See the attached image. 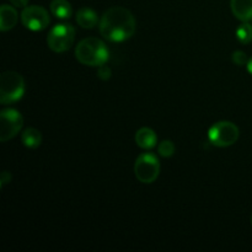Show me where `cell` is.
<instances>
[{"label":"cell","mask_w":252,"mask_h":252,"mask_svg":"<svg viewBox=\"0 0 252 252\" xmlns=\"http://www.w3.org/2000/svg\"><path fill=\"white\" fill-rule=\"evenodd\" d=\"M137 22L128 9L112 6L103 12L98 24L101 36L110 42H123L134 34Z\"/></svg>","instance_id":"1"},{"label":"cell","mask_w":252,"mask_h":252,"mask_svg":"<svg viewBox=\"0 0 252 252\" xmlns=\"http://www.w3.org/2000/svg\"><path fill=\"white\" fill-rule=\"evenodd\" d=\"M75 58L79 63L88 66H101L110 58V52L102 39L88 37L81 39L75 48Z\"/></svg>","instance_id":"2"},{"label":"cell","mask_w":252,"mask_h":252,"mask_svg":"<svg viewBox=\"0 0 252 252\" xmlns=\"http://www.w3.org/2000/svg\"><path fill=\"white\" fill-rule=\"evenodd\" d=\"M25 95V80L16 71H4L0 75V102L2 105L17 102Z\"/></svg>","instance_id":"3"},{"label":"cell","mask_w":252,"mask_h":252,"mask_svg":"<svg viewBox=\"0 0 252 252\" xmlns=\"http://www.w3.org/2000/svg\"><path fill=\"white\" fill-rule=\"evenodd\" d=\"M240 135L238 126L229 121H220L217 122L209 128L208 140L212 145L219 148L231 147L235 144Z\"/></svg>","instance_id":"4"},{"label":"cell","mask_w":252,"mask_h":252,"mask_svg":"<svg viewBox=\"0 0 252 252\" xmlns=\"http://www.w3.org/2000/svg\"><path fill=\"white\" fill-rule=\"evenodd\" d=\"M75 41V29L70 24H57L47 36V44L51 51L63 53L70 49Z\"/></svg>","instance_id":"5"},{"label":"cell","mask_w":252,"mask_h":252,"mask_svg":"<svg viewBox=\"0 0 252 252\" xmlns=\"http://www.w3.org/2000/svg\"><path fill=\"white\" fill-rule=\"evenodd\" d=\"M160 160L154 153H143L135 159L134 175L142 184H153L159 177Z\"/></svg>","instance_id":"6"},{"label":"cell","mask_w":252,"mask_h":252,"mask_svg":"<svg viewBox=\"0 0 252 252\" xmlns=\"http://www.w3.org/2000/svg\"><path fill=\"white\" fill-rule=\"evenodd\" d=\"M24 126L22 115L15 108H4L0 112V140L7 142L16 137Z\"/></svg>","instance_id":"7"},{"label":"cell","mask_w":252,"mask_h":252,"mask_svg":"<svg viewBox=\"0 0 252 252\" xmlns=\"http://www.w3.org/2000/svg\"><path fill=\"white\" fill-rule=\"evenodd\" d=\"M21 22L30 31H43L51 22L48 11L38 5L25 6L21 12Z\"/></svg>","instance_id":"8"},{"label":"cell","mask_w":252,"mask_h":252,"mask_svg":"<svg viewBox=\"0 0 252 252\" xmlns=\"http://www.w3.org/2000/svg\"><path fill=\"white\" fill-rule=\"evenodd\" d=\"M17 21H19V14L14 6L6 4L0 6V30L2 32L14 29Z\"/></svg>","instance_id":"9"},{"label":"cell","mask_w":252,"mask_h":252,"mask_svg":"<svg viewBox=\"0 0 252 252\" xmlns=\"http://www.w3.org/2000/svg\"><path fill=\"white\" fill-rule=\"evenodd\" d=\"M230 7L234 16L240 21L252 20V0H230Z\"/></svg>","instance_id":"10"},{"label":"cell","mask_w":252,"mask_h":252,"mask_svg":"<svg viewBox=\"0 0 252 252\" xmlns=\"http://www.w3.org/2000/svg\"><path fill=\"white\" fill-rule=\"evenodd\" d=\"M135 143L139 148L145 150L153 149L158 143L157 133L152 129V128L143 127L137 130L135 133Z\"/></svg>","instance_id":"11"},{"label":"cell","mask_w":252,"mask_h":252,"mask_svg":"<svg viewBox=\"0 0 252 252\" xmlns=\"http://www.w3.org/2000/svg\"><path fill=\"white\" fill-rule=\"evenodd\" d=\"M76 22L83 29L91 30L100 24V20H98L97 14L93 9H90V7H81L76 12Z\"/></svg>","instance_id":"12"},{"label":"cell","mask_w":252,"mask_h":252,"mask_svg":"<svg viewBox=\"0 0 252 252\" xmlns=\"http://www.w3.org/2000/svg\"><path fill=\"white\" fill-rule=\"evenodd\" d=\"M49 7H51V12L57 19L68 20L73 14L71 5L68 0H52Z\"/></svg>","instance_id":"13"},{"label":"cell","mask_w":252,"mask_h":252,"mask_svg":"<svg viewBox=\"0 0 252 252\" xmlns=\"http://www.w3.org/2000/svg\"><path fill=\"white\" fill-rule=\"evenodd\" d=\"M21 142L29 149H36L42 143V134L36 128L29 127L22 132Z\"/></svg>","instance_id":"14"},{"label":"cell","mask_w":252,"mask_h":252,"mask_svg":"<svg viewBox=\"0 0 252 252\" xmlns=\"http://www.w3.org/2000/svg\"><path fill=\"white\" fill-rule=\"evenodd\" d=\"M236 38L243 44H248L252 41V25L249 22H244L236 29Z\"/></svg>","instance_id":"15"},{"label":"cell","mask_w":252,"mask_h":252,"mask_svg":"<svg viewBox=\"0 0 252 252\" xmlns=\"http://www.w3.org/2000/svg\"><path fill=\"white\" fill-rule=\"evenodd\" d=\"M158 153L162 158H171L175 153V144L171 140H162L158 145Z\"/></svg>","instance_id":"16"},{"label":"cell","mask_w":252,"mask_h":252,"mask_svg":"<svg viewBox=\"0 0 252 252\" xmlns=\"http://www.w3.org/2000/svg\"><path fill=\"white\" fill-rule=\"evenodd\" d=\"M231 61H233L234 64L239 66H243V65H248L249 63V58H248V54L243 51H235L231 56Z\"/></svg>","instance_id":"17"},{"label":"cell","mask_w":252,"mask_h":252,"mask_svg":"<svg viewBox=\"0 0 252 252\" xmlns=\"http://www.w3.org/2000/svg\"><path fill=\"white\" fill-rule=\"evenodd\" d=\"M111 74H112V71H111V69L108 68L107 65H101L98 66V70H97V76L101 79V80H108V79L111 78Z\"/></svg>","instance_id":"18"},{"label":"cell","mask_w":252,"mask_h":252,"mask_svg":"<svg viewBox=\"0 0 252 252\" xmlns=\"http://www.w3.org/2000/svg\"><path fill=\"white\" fill-rule=\"evenodd\" d=\"M10 181H11V172L9 171H2L1 172V176H0V186L4 187L5 185L10 184Z\"/></svg>","instance_id":"19"},{"label":"cell","mask_w":252,"mask_h":252,"mask_svg":"<svg viewBox=\"0 0 252 252\" xmlns=\"http://www.w3.org/2000/svg\"><path fill=\"white\" fill-rule=\"evenodd\" d=\"M10 2H11L15 7H25L29 4V0H10Z\"/></svg>","instance_id":"20"},{"label":"cell","mask_w":252,"mask_h":252,"mask_svg":"<svg viewBox=\"0 0 252 252\" xmlns=\"http://www.w3.org/2000/svg\"><path fill=\"white\" fill-rule=\"evenodd\" d=\"M246 68H248V71L252 75V58L249 59V63L248 65H246Z\"/></svg>","instance_id":"21"},{"label":"cell","mask_w":252,"mask_h":252,"mask_svg":"<svg viewBox=\"0 0 252 252\" xmlns=\"http://www.w3.org/2000/svg\"><path fill=\"white\" fill-rule=\"evenodd\" d=\"M251 225H252V216H251Z\"/></svg>","instance_id":"22"}]
</instances>
